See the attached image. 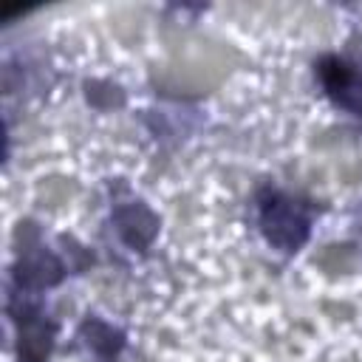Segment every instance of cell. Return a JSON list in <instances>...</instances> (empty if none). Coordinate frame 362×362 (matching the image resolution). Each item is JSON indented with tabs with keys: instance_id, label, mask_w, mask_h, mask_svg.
Segmentation results:
<instances>
[{
	"instance_id": "1",
	"label": "cell",
	"mask_w": 362,
	"mask_h": 362,
	"mask_svg": "<svg viewBox=\"0 0 362 362\" xmlns=\"http://www.w3.org/2000/svg\"><path fill=\"white\" fill-rule=\"evenodd\" d=\"M263 229L272 243L291 249L305 235V218L291 201H283L274 195L269 204H263Z\"/></svg>"
},
{
	"instance_id": "2",
	"label": "cell",
	"mask_w": 362,
	"mask_h": 362,
	"mask_svg": "<svg viewBox=\"0 0 362 362\" xmlns=\"http://www.w3.org/2000/svg\"><path fill=\"white\" fill-rule=\"evenodd\" d=\"M322 79H325L331 96H337V102L362 113V76L359 74H354L348 65H342L337 59H328L322 65Z\"/></svg>"
}]
</instances>
